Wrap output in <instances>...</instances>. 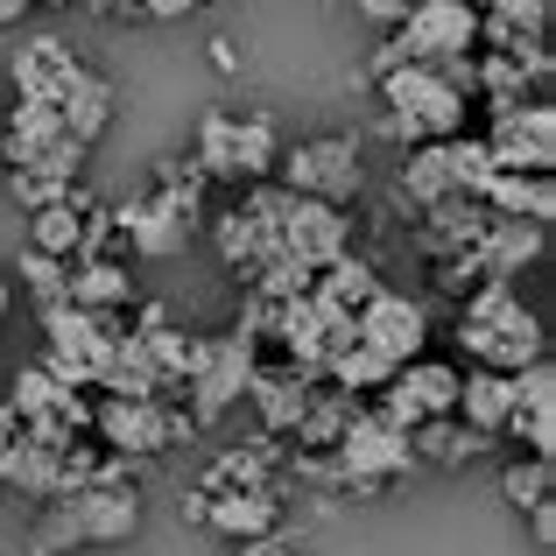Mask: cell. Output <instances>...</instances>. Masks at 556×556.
I'll return each instance as SVG.
<instances>
[{
    "label": "cell",
    "instance_id": "obj_1",
    "mask_svg": "<svg viewBox=\"0 0 556 556\" xmlns=\"http://www.w3.org/2000/svg\"><path fill=\"white\" fill-rule=\"evenodd\" d=\"M458 345L472 367H493V374H521L529 359H549L543 317L521 303L515 282H493V275L458 296Z\"/></svg>",
    "mask_w": 556,
    "mask_h": 556
},
{
    "label": "cell",
    "instance_id": "obj_2",
    "mask_svg": "<svg viewBox=\"0 0 556 556\" xmlns=\"http://www.w3.org/2000/svg\"><path fill=\"white\" fill-rule=\"evenodd\" d=\"M380 106H388V135L402 149H422V141H451L465 135V106L472 99L451 92L437 78V64H402L394 78H380Z\"/></svg>",
    "mask_w": 556,
    "mask_h": 556
},
{
    "label": "cell",
    "instance_id": "obj_3",
    "mask_svg": "<svg viewBox=\"0 0 556 556\" xmlns=\"http://www.w3.org/2000/svg\"><path fill=\"white\" fill-rule=\"evenodd\" d=\"M282 163V135L268 113H204L198 127V169L204 177H232V184H268Z\"/></svg>",
    "mask_w": 556,
    "mask_h": 556
},
{
    "label": "cell",
    "instance_id": "obj_4",
    "mask_svg": "<svg viewBox=\"0 0 556 556\" xmlns=\"http://www.w3.org/2000/svg\"><path fill=\"white\" fill-rule=\"evenodd\" d=\"M275 177H282L289 198H317V204H353L359 184H367V169H359V141L353 135H317V141H296V149H282V163H275Z\"/></svg>",
    "mask_w": 556,
    "mask_h": 556
},
{
    "label": "cell",
    "instance_id": "obj_5",
    "mask_svg": "<svg viewBox=\"0 0 556 556\" xmlns=\"http://www.w3.org/2000/svg\"><path fill=\"white\" fill-rule=\"evenodd\" d=\"M92 430L113 458H155V451H177L198 422H190L177 402H163V394H149V402L106 394V402H92Z\"/></svg>",
    "mask_w": 556,
    "mask_h": 556
},
{
    "label": "cell",
    "instance_id": "obj_6",
    "mask_svg": "<svg viewBox=\"0 0 556 556\" xmlns=\"http://www.w3.org/2000/svg\"><path fill=\"white\" fill-rule=\"evenodd\" d=\"M0 155H8V177H22V169H28V177L71 184V177H78V163H85V141H71V127H64V113H56V106H14Z\"/></svg>",
    "mask_w": 556,
    "mask_h": 556
},
{
    "label": "cell",
    "instance_id": "obj_7",
    "mask_svg": "<svg viewBox=\"0 0 556 556\" xmlns=\"http://www.w3.org/2000/svg\"><path fill=\"white\" fill-rule=\"evenodd\" d=\"M247 380H254V339H247L240 325L226 331V339H198V367H190V408L184 416L190 422H212V416H226L232 402L247 394Z\"/></svg>",
    "mask_w": 556,
    "mask_h": 556
},
{
    "label": "cell",
    "instance_id": "obj_8",
    "mask_svg": "<svg viewBox=\"0 0 556 556\" xmlns=\"http://www.w3.org/2000/svg\"><path fill=\"white\" fill-rule=\"evenodd\" d=\"M402 50L408 64H444V56H472L479 50V8L472 0H408L402 14Z\"/></svg>",
    "mask_w": 556,
    "mask_h": 556
},
{
    "label": "cell",
    "instance_id": "obj_9",
    "mask_svg": "<svg viewBox=\"0 0 556 556\" xmlns=\"http://www.w3.org/2000/svg\"><path fill=\"white\" fill-rule=\"evenodd\" d=\"M486 149H493V169H515V177H549V169H556V113L543 106V99L493 113Z\"/></svg>",
    "mask_w": 556,
    "mask_h": 556
},
{
    "label": "cell",
    "instance_id": "obj_10",
    "mask_svg": "<svg viewBox=\"0 0 556 556\" xmlns=\"http://www.w3.org/2000/svg\"><path fill=\"white\" fill-rule=\"evenodd\" d=\"M331 465H339L345 486H367V493H374V486H388V479H402L408 465H416V451H408L402 430H388V422L367 408V416H359L353 430L331 444Z\"/></svg>",
    "mask_w": 556,
    "mask_h": 556
},
{
    "label": "cell",
    "instance_id": "obj_11",
    "mask_svg": "<svg viewBox=\"0 0 556 556\" xmlns=\"http://www.w3.org/2000/svg\"><path fill=\"white\" fill-rule=\"evenodd\" d=\"M275 240H282V254H296L303 268H331L339 254H353V218H345L339 204H317V198H282Z\"/></svg>",
    "mask_w": 556,
    "mask_h": 556
},
{
    "label": "cell",
    "instance_id": "obj_12",
    "mask_svg": "<svg viewBox=\"0 0 556 556\" xmlns=\"http://www.w3.org/2000/svg\"><path fill=\"white\" fill-rule=\"evenodd\" d=\"M353 331H359V345H374V353H380V359H394V367L422 359V345H430V317H422V303L394 296V289H380V296L359 303Z\"/></svg>",
    "mask_w": 556,
    "mask_h": 556
},
{
    "label": "cell",
    "instance_id": "obj_13",
    "mask_svg": "<svg viewBox=\"0 0 556 556\" xmlns=\"http://www.w3.org/2000/svg\"><path fill=\"white\" fill-rule=\"evenodd\" d=\"M14 99L22 106H64V92L85 78V64L71 56V42H56V36H36L22 56H14Z\"/></svg>",
    "mask_w": 556,
    "mask_h": 556
},
{
    "label": "cell",
    "instance_id": "obj_14",
    "mask_svg": "<svg viewBox=\"0 0 556 556\" xmlns=\"http://www.w3.org/2000/svg\"><path fill=\"white\" fill-rule=\"evenodd\" d=\"M64 507H71V529H78V543H127V535L141 529V501H135V486H78V493H64Z\"/></svg>",
    "mask_w": 556,
    "mask_h": 556
},
{
    "label": "cell",
    "instance_id": "obj_15",
    "mask_svg": "<svg viewBox=\"0 0 556 556\" xmlns=\"http://www.w3.org/2000/svg\"><path fill=\"white\" fill-rule=\"evenodd\" d=\"M204 529H218L226 543H254V535H275V529H282V493H275V486L204 493Z\"/></svg>",
    "mask_w": 556,
    "mask_h": 556
},
{
    "label": "cell",
    "instance_id": "obj_16",
    "mask_svg": "<svg viewBox=\"0 0 556 556\" xmlns=\"http://www.w3.org/2000/svg\"><path fill=\"white\" fill-rule=\"evenodd\" d=\"M486 226H493V212L479 198H444V204H430V212H422L416 247L430 261H458V254H472V247L486 240Z\"/></svg>",
    "mask_w": 556,
    "mask_h": 556
},
{
    "label": "cell",
    "instance_id": "obj_17",
    "mask_svg": "<svg viewBox=\"0 0 556 556\" xmlns=\"http://www.w3.org/2000/svg\"><path fill=\"white\" fill-rule=\"evenodd\" d=\"M247 402H254V416H261V437H289V430H296V416H303V402H311V374H296L289 359L254 367Z\"/></svg>",
    "mask_w": 556,
    "mask_h": 556
},
{
    "label": "cell",
    "instance_id": "obj_18",
    "mask_svg": "<svg viewBox=\"0 0 556 556\" xmlns=\"http://www.w3.org/2000/svg\"><path fill=\"white\" fill-rule=\"evenodd\" d=\"M99 394H121V402H149V394H163V380H155V359L149 345H141V331H113L106 359H99L92 374Z\"/></svg>",
    "mask_w": 556,
    "mask_h": 556
},
{
    "label": "cell",
    "instance_id": "obj_19",
    "mask_svg": "<svg viewBox=\"0 0 556 556\" xmlns=\"http://www.w3.org/2000/svg\"><path fill=\"white\" fill-rule=\"evenodd\" d=\"M507 416H515V374H493V367H472L458 380V422L472 437H501Z\"/></svg>",
    "mask_w": 556,
    "mask_h": 556
},
{
    "label": "cell",
    "instance_id": "obj_20",
    "mask_svg": "<svg viewBox=\"0 0 556 556\" xmlns=\"http://www.w3.org/2000/svg\"><path fill=\"white\" fill-rule=\"evenodd\" d=\"M535 254H543V226H529V218H493L486 240L472 247L479 275H493V282H515V275L529 268Z\"/></svg>",
    "mask_w": 556,
    "mask_h": 556
},
{
    "label": "cell",
    "instance_id": "obj_21",
    "mask_svg": "<svg viewBox=\"0 0 556 556\" xmlns=\"http://www.w3.org/2000/svg\"><path fill=\"white\" fill-rule=\"evenodd\" d=\"M64 296L78 303V311H92V317H113V311L135 303V275H127L121 261H71L64 268Z\"/></svg>",
    "mask_w": 556,
    "mask_h": 556
},
{
    "label": "cell",
    "instance_id": "obj_22",
    "mask_svg": "<svg viewBox=\"0 0 556 556\" xmlns=\"http://www.w3.org/2000/svg\"><path fill=\"white\" fill-rule=\"evenodd\" d=\"M493 218H529V226H549L556 218V184L549 177H515V169H493L486 190H479Z\"/></svg>",
    "mask_w": 556,
    "mask_h": 556
},
{
    "label": "cell",
    "instance_id": "obj_23",
    "mask_svg": "<svg viewBox=\"0 0 556 556\" xmlns=\"http://www.w3.org/2000/svg\"><path fill=\"white\" fill-rule=\"evenodd\" d=\"M311 296L325 303V311H345V317H359V303H367V296H380V268H374L367 254H339L331 268H317Z\"/></svg>",
    "mask_w": 556,
    "mask_h": 556
},
{
    "label": "cell",
    "instance_id": "obj_24",
    "mask_svg": "<svg viewBox=\"0 0 556 556\" xmlns=\"http://www.w3.org/2000/svg\"><path fill=\"white\" fill-rule=\"evenodd\" d=\"M64 127H71V141H85V149H92L99 135H106L113 127V78H99V71H85L78 85H71L64 92Z\"/></svg>",
    "mask_w": 556,
    "mask_h": 556
},
{
    "label": "cell",
    "instance_id": "obj_25",
    "mask_svg": "<svg viewBox=\"0 0 556 556\" xmlns=\"http://www.w3.org/2000/svg\"><path fill=\"white\" fill-rule=\"evenodd\" d=\"M85 212L92 204L71 190L64 204H50V212H36V226H28V247L36 254H50V261H78V240H85Z\"/></svg>",
    "mask_w": 556,
    "mask_h": 556
},
{
    "label": "cell",
    "instance_id": "obj_26",
    "mask_svg": "<svg viewBox=\"0 0 556 556\" xmlns=\"http://www.w3.org/2000/svg\"><path fill=\"white\" fill-rule=\"evenodd\" d=\"M394 380L416 394L422 416H458V380H465V367H451V359H408Z\"/></svg>",
    "mask_w": 556,
    "mask_h": 556
},
{
    "label": "cell",
    "instance_id": "obj_27",
    "mask_svg": "<svg viewBox=\"0 0 556 556\" xmlns=\"http://www.w3.org/2000/svg\"><path fill=\"white\" fill-rule=\"evenodd\" d=\"M402 198L416 204V212H430V204L458 198V184H451V169H444V149H437V141L408 149V163H402Z\"/></svg>",
    "mask_w": 556,
    "mask_h": 556
},
{
    "label": "cell",
    "instance_id": "obj_28",
    "mask_svg": "<svg viewBox=\"0 0 556 556\" xmlns=\"http://www.w3.org/2000/svg\"><path fill=\"white\" fill-rule=\"evenodd\" d=\"M408 451H416V465H465L479 451V437L465 430L458 416H430V422L408 430Z\"/></svg>",
    "mask_w": 556,
    "mask_h": 556
},
{
    "label": "cell",
    "instance_id": "obj_29",
    "mask_svg": "<svg viewBox=\"0 0 556 556\" xmlns=\"http://www.w3.org/2000/svg\"><path fill=\"white\" fill-rule=\"evenodd\" d=\"M394 374H402V367H394V359H380L374 345H359V339H353V345H345V353L325 367V380H331V388H345V394H380Z\"/></svg>",
    "mask_w": 556,
    "mask_h": 556
},
{
    "label": "cell",
    "instance_id": "obj_30",
    "mask_svg": "<svg viewBox=\"0 0 556 556\" xmlns=\"http://www.w3.org/2000/svg\"><path fill=\"white\" fill-rule=\"evenodd\" d=\"M501 501L515 507V515L549 507V501H556V458H515V465L501 472Z\"/></svg>",
    "mask_w": 556,
    "mask_h": 556
},
{
    "label": "cell",
    "instance_id": "obj_31",
    "mask_svg": "<svg viewBox=\"0 0 556 556\" xmlns=\"http://www.w3.org/2000/svg\"><path fill=\"white\" fill-rule=\"evenodd\" d=\"M444 149V169H451V184H458V198H479L493 177V149H486V135H451V141H437Z\"/></svg>",
    "mask_w": 556,
    "mask_h": 556
},
{
    "label": "cell",
    "instance_id": "obj_32",
    "mask_svg": "<svg viewBox=\"0 0 556 556\" xmlns=\"http://www.w3.org/2000/svg\"><path fill=\"white\" fill-rule=\"evenodd\" d=\"M501 437L529 444V458H556V402H515V416H507Z\"/></svg>",
    "mask_w": 556,
    "mask_h": 556
},
{
    "label": "cell",
    "instance_id": "obj_33",
    "mask_svg": "<svg viewBox=\"0 0 556 556\" xmlns=\"http://www.w3.org/2000/svg\"><path fill=\"white\" fill-rule=\"evenodd\" d=\"M28 549H36V556L85 549V543H78V529H71V507H64V501H42V521H36V535H28Z\"/></svg>",
    "mask_w": 556,
    "mask_h": 556
},
{
    "label": "cell",
    "instance_id": "obj_34",
    "mask_svg": "<svg viewBox=\"0 0 556 556\" xmlns=\"http://www.w3.org/2000/svg\"><path fill=\"white\" fill-rule=\"evenodd\" d=\"M64 268H71V261H50V254H36V247H22V261H14V275L28 282V296H36V303L64 296Z\"/></svg>",
    "mask_w": 556,
    "mask_h": 556
},
{
    "label": "cell",
    "instance_id": "obj_35",
    "mask_svg": "<svg viewBox=\"0 0 556 556\" xmlns=\"http://www.w3.org/2000/svg\"><path fill=\"white\" fill-rule=\"evenodd\" d=\"M14 198H22L28 212H50V204H64V198H71V184H56V177H28V169H22V177H14Z\"/></svg>",
    "mask_w": 556,
    "mask_h": 556
},
{
    "label": "cell",
    "instance_id": "obj_36",
    "mask_svg": "<svg viewBox=\"0 0 556 556\" xmlns=\"http://www.w3.org/2000/svg\"><path fill=\"white\" fill-rule=\"evenodd\" d=\"M486 275H479V261L472 254H458V261H437V289L444 296H465V289H479Z\"/></svg>",
    "mask_w": 556,
    "mask_h": 556
},
{
    "label": "cell",
    "instance_id": "obj_37",
    "mask_svg": "<svg viewBox=\"0 0 556 556\" xmlns=\"http://www.w3.org/2000/svg\"><path fill=\"white\" fill-rule=\"evenodd\" d=\"M198 8H212V0H135V14H149V22H184Z\"/></svg>",
    "mask_w": 556,
    "mask_h": 556
},
{
    "label": "cell",
    "instance_id": "obj_38",
    "mask_svg": "<svg viewBox=\"0 0 556 556\" xmlns=\"http://www.w3.org/2000/svg\"><path fill=\"white\" fill-rule=\"evenodd\" d=\"M353 8L367 14L374 28H388V36H394V28H402V14H408V0H353Z\"/></svg>",
    "mask_w": 556,
    "mask_h": 556
},
{
    "label": "cell",
    "instance_id": "obj_39",
    "mask_svg": "<svg viewBox=\"0 0 556 556\" xmlns=\"http://www.w3.org/2000/svg\"><path fill=\"white\" fill-rule=\"evenodd\" d=\"M408 64V50H402V36H388V42H380V50H374V64H367V78L380 85V78H394V71H402Z\"/></svg>",
    "mask_w": 556,
    "mask_h": 556
},
{
    "label": "cell",
    "instance_id": "obj_40",
    "mask_svg": "<svg viewBox=\"0 0 556 556\" xmlns=\"http://www.w3.org/2000/svg\"><path fill=\"white\" fill-rule=\"evenodd\" d=\"M529 529H535V543H556V507H529Z\"/></svg>",
    "mask_w": 556,
    "mask_h": 556
},
{
    "label": "cell",
    "instance_id": "obj_41",
    "mask_svg": "<svg viewBox=\"0 0 556 556\" xmlns=\"http://www.w3.org/2000/svg\"><path fill=\"white\" fill-rule=\"evenodd\" d=\"M28 8H36V0H0V28H14V22H22Z\"/></svg>",
    "mask_w": 556,
    "mask_h": 556
},
{
    "label": "cell",
    "instance_id": "obj_42",
    "mask_svg": "<svg viewBox=\"0 0 556 556\" xmlns=\"http://www.w3.org/2000/svg\"><path fill=\"white\" fill-rule=\"evenodd\" d=\"M85 8H99V14H127L135 0H85Z\"/></svg>",
    "mask_w": 556,
    "mask_h": 556
},
{
    "label": "cell",
    "instance_id": "obj_43",
    "mask_svg": "<svg viewBox=\"0 0 556 556\" xmlns=\"http://www.w3.org/2000/svg\"><path fill=\"white\" fill-rule=\"evenodd\" d=\"M0 325H8V282H0Z\"/></svg>",
    "mask_w": 556,
    "mask_h": 556
},
{
    "label": "cell",
    "instance_id": "obj_44",
    "mask_svg": "<svg viewBox=\"0 0 556 556\" xmlns=\"http://www.w3.org/2000/svg\"><path fill=\"white\" fill-rule=\"evenodd\" d=\"M36 8H71V0H36Z\"/></svg>",
    "mask_w": 556,
    "mask_h": 556
}]
</instances>
